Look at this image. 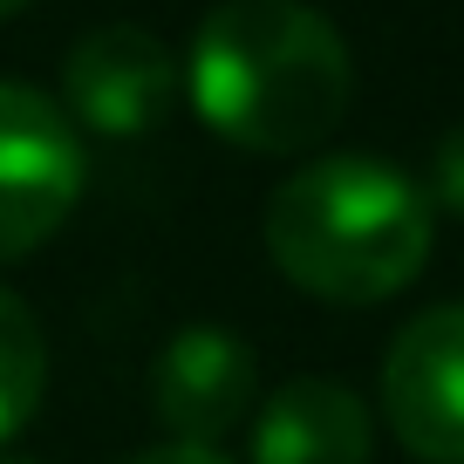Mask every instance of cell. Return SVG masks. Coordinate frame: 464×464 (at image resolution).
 <instances>
[{
    "label": "cell",
    "mask_w": 464,
    "mask_h": 464,
    "mask_svg": "<svg viewBox=\"0 0 464 464\" xmlns=\"http://www.w3.org/2000/svg\"><path fill=\"white\" fill-rule=\"evenodd\" d=\"M0 464H28V458H0Z\"/></svg>",
    "instance_id": "obj_12"
},
{
    "label": "cell",
    "mask_w": 464,
    "mask_h": 464,
    "mask_svg": "<svg viewBox=\"0 0 464 464\" xmlns=\"http://www.w3.org/2000/svg\"><path fill=\"white\" fill-rule=\"evenodd\" d=\"M430 191H437V205H450V212L464 218V123L437 144V158H430Z\"/></svg>",
    "instance_id": "obj_9"
},
{
    "label": "cell",
    "mask_w": 464,
    "mask_h": 464,
    "mask_svg": "<svg viewBox=\"0 0 464 464\" xmlns=\"http://www.w3.org/2000/svg\"><path fill=\"white\" fill-rule=\"evenodd\" d=\"M42 390H48V342H42V321L28 314V301H21V294L0 287V444L34 423Z\"/></svg>",
    "instance_id": "obj_8"
},
{
    "label": "cell",
    "mask_w": 464,
    "mask_h": 464,
    "mask_svg": "<svg viewBox=\"0 0 464 464\" xmlns=\"http://www.w3.org/2000/svg\"><path fill=\"white\" fill-rule=\"evenodd\" d=\"M82 178L89 158L69 110L28 82H0V266L55 239L82 198Z\"/></svg>",
    "instance_id": "obj_3"
},
{
    "label": "cell",
    "mask_w": 464,
    "mask_h": 464,
    "mask_svg": "<svg viewBox=\"0 0 464 464\" xmlns=\"http://www.w3.org/2000/svg\"><path fill=\"white\" fill-rule=\"evenodd\" d=\"M130 464H226L212 444H158V450H137Z\"/></svg>",
    "instance_id": "obj_10"
},
{
    "label": "cell",
    "mask_w": 464,
    "mask_h": 464,
    "mask_svg": "<svg viewBox=\"0 0 464 464\" xmlns=\"http://www.w3.org/2000/svg\"><path fill=\"white\" fill-rule=\"evenodd\" d=\"M185 89L226 144L294 158L348 116L355 69L334 21L307 0H218L191 34Z\"/></svg>",
    "instance_id": "obj_1"
},
{
    "label": "cell",
    "mask_w": 464,
    "mask_h": 464,
    "mask_svg": "<svg viewBox=\"0 0 464 464\" xmlns=\"http://www.w3.org/2000/svg\"><path fill=\"white\" fill-rule=\"evenodd\" d=\"M178 82H185V69L171 62V48L150 28H130V21H110V28L82 34L69 48V69H62L69 123L82 137H110V144H130V137L158 130L171 116Z\"/></svg>",
    "instance_id": "obj_4"
},
{
    "label": "cell",
    "mask_w": 464,
    "mask_h": 464,
    "mask_svg": "<svg viewBox=\"0 0 464 464\" xmlns=\"http://www.w3.org/2000/svg\"><path fill=\"white\" fill-rule=\"evenodd\" d=\"M21 7H28V0H0V21H7V14H21Z\"/></svg>",
    "instance_id": "obj_11"
},
{
    "label": "cell",
    "mask_w": 464,
    "mask_h": 464,
    "mask_svg": "<svg viewBox=\"0 0 464 464\" xmlns=\"http://www.w3.org/2000/svg\"><path fill=\"white\" fill-rule=\"evenodd\" d=\"M253 403V348L232 328H178L150 369V410L171 444H218Z\"/></svg>",
    "instance_id": "obj_6"
},
{
    "label": "cell",
    "mask_w": 464,
    "mask_h": 464,
    "mask_svg": "<svg viewBox=\"0 0 464 464\" xmlns=\"http://www.w3.org/2000/svg\"><path fill=\"white\" fill-rule=\"evenodd\" d=\"M376 430L348 382L294 376L253 417V464H369Z\"/></svg>",
    "instance_id": "obj_7"
},
{
    "label": "cell",
    "mask_w": 464,
    "mask_h": 464,
    "mask_svg": "<svg viewBox=\"0 0 464 464\" xmlns=\"http://www.w3.org/2000/svg\"><path fill=\"white\" fill-rule=\"evenodd\" d=\"M266 253L314 301H390L430 260V191L382 158H314L266 198Z\"/></svg>",
    "instance_id": "obj_2"
},
{
    "label": "cell",
    "mask_w": 464,
    "mask_h": 464,
    "mask_svg": "<svg viewBox=\"0 0 464 464\" xmlns=\"http://www.w3.org/2000/svg\"><path fill=\"white\" fill-rule=\"evenodd\" d=\"M382 410L410 458L464 464V307H423L382 362Z\"/></svg>",
    "instance_id": "obj_5"
}]
</instances>
